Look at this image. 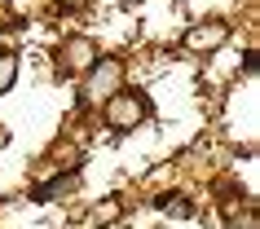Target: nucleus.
<instances>
[{"instance_id": "obj_3", "label": "nucleus", "mask_w": 260, "mask_h": 229, "mask_svg": "<svg viewBox=\"0 0 260 229\" xmlns=\"http://www.w3.org/2000/svg\"><path fill=\"white\" fill-rule=\"evenodd\" d=\"M57 62H62L67 71H88V67L97 62V44L88 40V36H75V40H67V44H62Z\"/></svg>"}, {"instance_id": "obj_5", "label": "nucleus", "mask_w": 260, "mask_h": 229, "mask_svg": "<svg viewBox=\"0 0 260 229\" xmlns=\"http://www.w3.org/2000/svg\"><path fill=\"white\" fill-rule=\"evenodd\" d=\"M14 80H18V53H0V93H9L14 88Z\"/></svg>"}, {"instance_id": "obj_9", "label": "nucleus", "mask_w": 260, "mask_h": 229, "mask_svg": "<svg viewBox=\"0 0 260 229\" xmlns=\"http://www.w3.org/2000/svg\"><path fill=\"white\" fill-rule=\"evenodd\" d=\"M225 229H256V220H251V216H243V220H230Z\"/></svg>"}, {"instance_id": "obj_4", "label": "nucleus", "mask_w": 260, "mask_h": 229, "mask_svg": "<svg viewBox=\"0 0 260 229\" xmlns=\"http://www.w3.org/2000/svg\"><path fill=\"white\" fill-rule=\"evenodd\" d=\"M225 40H230V27H225V22H203V27H194L190 36H185V44H190V49H199V53L220 49Z\"/></svg>"}, {"instance_id": "obj_10", "label": "nucleus", "mask_w": 260, "mask_h": 229, "mask_svg": "<svg viewBox=\"0 0 260 229\" xmlns=\"http://www.w3.org/2000/svg\"><path fill=\"white\" fill-rule=\"evenodd\" d=\"M62 5H71V0H62Z\"/></svg>"}, {"instance_id": "obj_8", "label": "nucleus", "mask_w": 260, "mask_h": 229, "mask_svg": "<svg viewBox=\"0 0 260 229\" xmlns=\"http://www.w3.org/2000/svg\"><path fill=\"white\" fill-rule=\"evenodd\" d=\"M115 216H119V199H106L102 207H97V220H102V225H110Z\"/></svg>"}, {"instance_id": "obj_6", "label": "nucleus", "mask_w": 260, "mask_h": 229, "mask_svg": "<svg viewBox=\"0 0 260 229\" xmlns=\"http://www.w3.org/2000/svg\"><path fill=\"white\" fill-rule=\"evenodd\" d=\"M71 185H75V172H67V176H57V181H49V185H40V189H36V199H57V194H67Z\"/></svg>"}, {"instance_id": "obj_1", "label": "nucleus", "mask_w": 260, "mask_h": 229, "mask_svg": "<svg viewBox=\"0 0 260 229\" xmlns=\"http://www.w3.org/2000/svg\"><path fill=\"white\" fill-rule=\"evenodd\" d=\"M146 115H150V102H146L141 93H115V97H106V110H102V119H106L115 133H133V128H141Z\"/></svg>"}, {"instance_id": "obj_7", "label": "nucleus", "mask_w": 260, "mask_h": 229, "mask_svg": "<svg viewBox=\"0 0 260 229\" xmlns=\"http://www.w3.org/2000/svg\"><path fill=\"white\" fill-rule=\"evenodd\" d=\"M159 207L172 212V216H185V212H190V203L181 199V194H159Z\"/></svg>"}, {"instance_id": "obj_2", "label": "nucleus", "mask_w": 260, "mask_h": 229, "mask_svg": "<svg viewBox=\"0 0 260 229\" xmlns=\"http://www.w3.org/2000/svg\"><path fill=\"white\" fill-rule=\"evenodd\" d=\"M84 75H88V80H84V102H106V97L119 93L123 62H119V57H97Z\"/></svg>"}]
</instances>
